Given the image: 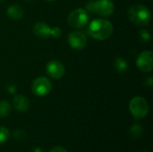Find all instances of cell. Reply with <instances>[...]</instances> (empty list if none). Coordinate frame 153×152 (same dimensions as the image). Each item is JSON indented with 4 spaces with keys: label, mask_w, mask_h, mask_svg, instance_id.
<instances>
[{
    "label": "cell",
    "mask_w": 153,
    "mask_h": 152,
    "mask_svg": "<svg viewBox=\"0 0 153 152\" xmlns=\"http://www.w3.org/2000/svg\"><path fill=\"white\" fill-rule=\"evenodd\" d=\"M90 12L96 13L101 16H110L115 11V5L111 0H95L91 1L86 5Z\"/></svg>",
    "instance_id": "cell-3"
},
{
    "label": "cell",
    "mask_w": 153,
    "mask_h": 152,
    "mask_svg": "<svg viewBox=\"0 0 153 152\" xmlns=\"http://www.w3.org/2000/svg\"><path fill=\"white\" fill-rule=\"evenodd\" d=\"M114 67H115L117 72H118L120 73H123L126 72V70L128 68V64L124 58L117 57L115 59V61H114Z\"/></svg>",
    "instance_id": "cell-13"
},
{
    "label": "cell",
    "mask_w": 153,
    "mask_h": 152,
    "mask_svg": "<svg viewBox=\"0 0 153 152\" xmlns=\"http://www.w3.org/2000/svg\"><path fill=\"white\" fill-rule=\"evenodd\" d=\"M33 33L40 39H48L51 36V27L43 22H38L33 25Z\"/></svg>",
    "instance_id": "cell-10"
},
{
    "label": "cell",
    "mask_w": 153,
    "mask_h": 152,
    "mask_svg": "<svg viewBox=\"0 0 153 152\" xmlns=\"http://www.w3.org/2000/svg\"><path fill=\"white\" fill-rule=\"evenodd\" d=\"M11 111V106L6 100L0 101V118L6 117Z\"/></svg>",
    "instance_id": "cell-15"
},
{
    "label": "cell",
    "mask_w": 153,
    "mask_h": 152,
    "mask_svg": "<svg viewBox=\"0 0 153 152\" xmlns=\"http://www.w3.org/2000/svg\"><path fill=\"white\" fill-rule=\"evenodd\" d=\"M146 84H147L149 87H151V86L152 85V77H149V78L146 80Z\"/></svg>",
    "instance_id": "cell-20"
},
{
    "label": "cell",
    "mask_w": 153,
    "mask_h": 152,
    "mask_svg": "<svg viewBox=\"0 0 153 152\" xmlns=\"http://www.w3.org/2000/svg\"><path fill=\"white\" fill-rule=\"evenodd\" d=\"M13 106L19 112H26L30 108V101L22 95H16L13 99Z\"/></svg>",
    "instance_id": "cell-11"
},
{
    "label": "cell",
    "mask_w": 153,
    "mask_h": 152,
    "mask_svg": "<svg viewBox=\"0 0 153 152\" xmlns=\"http://www.w3.org/2000/svg\"><path fill=\"white\" fill-rule=\"evenodd\" d=\"M27 1H32V0H27Z\"/></svg>",
    "instance_id": "cell-22"
},
{
    "label": "cell",
    "mask_w": 153,
    "mask_h": 152,
    "mask_svg": "<svg viewBox=\"0 0 153 152\" xmlns=\"http://www.w3.org/2000/svg\"><path fill=\"white\" fill-rule=\"evenodd\" d=\"M139 37L141 39L142 41H144V42H148L150 39H151V34L149 33L148 30H142L139 31Z\"/></svg>",
    "instance_id": "cell-17"
},
{
    "label": "cell",
    "mask_w": 153,
    "mask_h": 152,
    "mask_svg": "<svg viewBox=\"0 0 153 152\" xmlns=\"http://www.w3.org/2000/svg\"><path fill=\"white\" fill-rule=\"evenodd\" d=\"M2 1H4V0H0V2H2Z\"/></svg>",
    "instance_id": "cell-23"
},
{
    "label": "cell",
    "mask_w": 153,
    "mask_h": 152,
    "mask_svg": "<svg viewBox=\"0 0 153 152\" xmlns=\"http://www.w3.org/2000/svg\"><path fill=\"white\" fill-rule=\"evenodd\" d=\"M129 110L134 119L144 118L149 112V104L143 97H134L129 103Z\"/></svg>",
    "instance_id": "cell-4"
},
{
    "label": "cell",
    "mask_w": 153,
    "mask_h": 152,
    "mask_svg": "<svg viewBox=\"0 0 153 152\" xmlns=\"http://www.w3.org/2000/svg\"><path fill=\"white\" fill-rule=\"evenodd\" d=\"M67 21L71 27L75 29H81L87 25L89 22V15L84 9L78 8L74 10L69 14Z\"/></svg>",
    "instance_id": "cell-5"
},
{
    "label": "cell",
    "mask_w": 153,
    "mask_h": 152,
    "mask_svg": "<svg viewBox=\"0 0 153 152\" xmlns=\"http://www.w3.org/2000/svg\"><path fill=\"white\" fill-rule=\"evenodd\" d=\"M10 136L9 131L4 126H0V145L4 143Z\"/></svg>",
    "instance_id": "cell-16"
},
{
    "label": "cell",
    "mask_w": 153,
    "mask_h": 152,
    "mask_svg": "<svg viewBox=\"0 0 153 152\" xmlns=\"http://www.w3.org/2000/svg\"><path fill=\"white\" fill-rule=\"evenodd\" d=\"M112 23L106 19H95L88 27L89 35L97 40H105L108 39L113 33Z\"/></svg>",
    "instance_id": "cell-1"
},
{
    "label": "cell",
    "mask_w": 153,
    "mask_h": 152,
    "mask_svg": "<svg viewBox=\"0 0 153 152\" xmlns=\"http://www.w3.org/2000/svg\"><path fill=\"white\" fill-rule=\"evenodd\" d=\"M46 71L48 76H50L51 78L60 79L61 77L64 76L65 73V65L60 61L52 60L47 65Z\"/></svg>",
    "instance_id": "cell-9"
},
{
    "label": "cell",
    "mask_w": 153,
    "mask_h": 152,
    "mask_svg": "<svg viewBox=\"0 0 153 152\" xmlns=\"http://www.w3.org/2000/svg\"><path fill=\"white\" fill-rule=\"evenodd\" d=\"M61 35H62V30H61V28H59L57 26L51 28V36H53L54 38L57 39V38L61 37Z\"/></svg>",
    "instance_id": "cell-18"
},
{
    "label": "cell",
    "mask_w": 153,
    "mask_h": 152,
    "mask_svg": "<svg viewBox=\"0 0 153 152\" xmlns=\"http://www.w3.org/2000/svg\"><path fill=\"white\" fill-rule=\"evenodd\" d=\"M137 67L143 73H151L153 68V53L151 50L142 52L136 60Z\"/></svg>",
    "instance_id": "cell-7"
},
{
    "label": "cell",
    "mask_w": 153,
    "mask_h": 152,
    "mask_svg": "<svg viewBox=\"0 0 153 152\" xmlns=\"http://www.w3.org/2000/svg\"><path fill=\"white\" fill-rule=\"evenodd\" d=\"M68 43L74 49H82L86 47L87 38L85 34L79 30H74L70 32L68 35Z\"/></svg>",
    "instance_id": "cell-8"
},
{
    "label": "cell",
    "mask_w": 153,
    "mask_h": 152,
    "mask_svg": "<svg viewBox=\"0 0 153 152\" xmlns=\"http://www.w3.org/2000/svg\"><path fill=\"white\" fill-rule=\"evenodd\" d=\"M143 126L142 125L139 124H134L129 130L130 136L134 139H139L143 135Z\"/></svg>",
    "instance_id": "cell-14"
},
{
    "label": "cell",
    "mask_w": 153,
    "mask_h": 152,
    "mask_svg": "<svg viewBox=\"0 0 153 152\" xmlns=\"http://www.w3.org/2000/svg\"><path fill=\"white\" fill-rule=\"evenodd\" d=\"M146 152H148V151H146Z\"/></svg>",
    "instance_id": "cell-24"
},
{
    "label": "cell",
    "mask_w": 153,
    "mask_h": 152,
    "mask_svg": "<svg viewBox=\"0 0 153 152\" xmlns=\"http://www.w3.org/2000/svg\"><path fill=\"white\" fill-rule=\"evenodd\" d=\"M129 20L138 26H147L151 21V12L143 4H134L128 10Z\"/></svg>",
    "instance_id": "cell-2"
},
{
    "label": "cell",
    "mask_w": 153,
    "mask_h": 152,
    "mask_svg": "<svg viewBox=\"0 0 153 152\" xmlns=\"http://www.w3.org/2000/svg\"><path fill=\"white\" fill-rule=\"evenodd\" d=\"M48 152H68L64 147L62 146H56V147H53L50 151Z\"/></svg>",
    "instance_id": "cell-19"
},
{
    "label": "cell",
    "mask_w": 153,
    "mask_h": 152,
    "mask_svg": "<svg viewBox=\"0 0 153 152\" xmlns=\"http://www.w3.org/2000/svg\"><path fill=\"white\" fill-rule=\"evenodd\" d=\"M6 13L9 18L13 19V20H19L23 16L24 12H23V9L20 5L12 4V5L8 6Z\"/></svg>",
    "instance_id": "cell-12"
},
{
    "label": "cell",
    "mask_w": 153,
    "mask_h": 152,
    "mask_svg": "<svg viewBox=\"0 0 153 152\" xmlns=\"http://www.w3.org/2000/svg\"><path fill=\"white\" fill-rule=\"evenodd\" d=\"M51 90H52L51 82L44 76L36 78L31 84V90L33 94L38 97L47 96L48 94H49Z\"/></svg>",
    "instance_id": "cell-6"
},
{
    "label": "cell",
    "mask_w": 153,
    "mask_h": 152,
    "mask_svg": "<svg viewBox=\"0 0 153 152\" xmlns=\"http://www.w3.org/2000/svg\"><path fill=\"white\" fill-rule=\"evenodd\" d=\"M46 1H48V2H54V1H56V0H46Z\"/></svg>",
    "instance_id": "cell-21"
}]
</instances>
